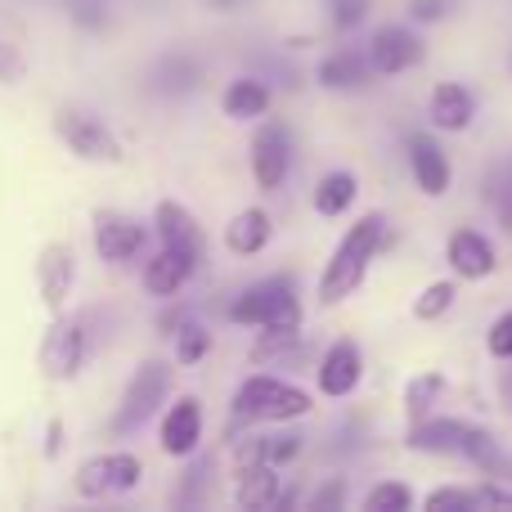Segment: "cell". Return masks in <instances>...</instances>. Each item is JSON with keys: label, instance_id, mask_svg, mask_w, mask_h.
I'll list each match as a JSON object with an SVG mask.
<instances>
[{"label": "cell", "instance_id": "cell-1", "mask_svg": "<svg viewBox=\"0 0 512 512\" xmlns=\"http://www.w3.org/2000/svg\"><path fill=\"white\" fill-rule=\"evenodd\" d=\"M382 234H387V221H382L378 212L360 216V221L346 230V239L337 243V252L328 256L324 274H319V301H324V306H337V301H346L360 288L373 256L382 248Z\"/></svg>", "mask_w": 512, "mask_h": 512}, {"label": "cell", "instance_id": "cell-2", "mask_svg": "<svg viewBox=\"0 0 512 512\" xmlns=\"http://www.w3.org/2000/svg\"><path fill=\"white\" fill-rule=\"evenodd\" d=\"M409 450L423 454H450V459H468L477 463L490 477H508V454L495 445V436L481 432L472 423H459V418H432V423H418L409 432Z\"/></svg>", "mask_w": 512, "mask_h": 512}, {"label": "cell", "instance_id": "cell-3", "mask_svg": "<svg viewBox=\"0 0 512 512\" xmlns=\"http://www.w3.org/2000/svg\"><path fill=\"white\" fill-rule=\"evenodd\" d=\"M315 400L301 387H288L283 378L270 373H252L239 391H234V414L243 423H292V418H306Z\"/></svg>", "mask_w": 512, "mask_h": 512}, {"label": "cell", "instance_id": "cell-4", "mask_svg": "<svg viewBox=\"0 0 512 512\" xmlns=\"http://www.w3.org/2000/svg\"><path fill=\"white\" fill-rule=\"evenodd\" d=\"M167 396H171V364L144 360L140 369L131 373V382H126L122 400H117V414L108 418V436H135L153 414H158V405Z\"/></svg>", "mask_w": 512, "mask_h": 512}, {"label": "cell", "instance_id": "cell-5", "mask_svg": "<svg viewBox=\"0 0 512 512\" xmlns=\"http://www.w3.org/2000/svg\"><path fill=\"white\" fill-rule=\"evenodd\" d=\"M234 324H252V328H301V301L292 292V283L283 279H261L252 288H243L230 306Z\"/></svg>", "mask_w": 512, "mask_h": 512}, {"label": "cell", "instance_id": "cell-6", "mask_svg": "<svg viewBox=\"0 0 512 512\" xmlns=\"http://www.w3.org/2000/svg\"><path fill=\"white\" fill-rule=\"evenodd\" d=\"M54 135L86 162H108V167H117V162L126 158L122 140L104 126V117L86 113V108H77V104H63L59 113H54Z\"/></svg>", "mask_w": 512, "mask_h": 512}, {"label": "cell", "instance_id": "cell-7", "mask_svg": "<svg viewBox=\"0 0 512 512\" xmlns=\"http://www.w3.org/2000/svg\"><path fill=\"white\" fill-rule=\"evenodd\" d=\"M144 477V463L131 450H113V454H95L77 468V495L81 499H104V495H126L135 490Z\"/></svg>", "mask_w": 512, "mask_h": 512}, {"label": "cell", "instance_id": "cell-8", "mask_svg": "<svg viewBox=\"0 0 512 512\" xmlns=\"http://www.w3.org/2000/svg\"><path fill=\"white\" fill-rule=\"evenodd\" d=\"M364 54H369V68L378 72V77H396V72H409L423 63V41H418V32H409V27L387 23L373 32Z\"/></svg>", "mask_w": 512, "mask_h": 512}, {"label": "cell", "instance_id": "cell-9", "mask_svg": "<svg viewBox=\"0 0 512 512\" xmlns=\"http://www.w3.org/2000/svg\"><path fill=\"white\" fill-rule=\"evenodd\" d=\"M288 167H292V140H288V126L283 122H265L261 131L252 135V176L256 185L270 194L288 180Z\"/></svg>", "mask_w": 512, "mask_h": 512}, {"label": "cell", "instance_id": "cell-10", "mask_svg": "<svg viewBox=\"0 0 512 512\" xmlns=\"http://www.w3.org/2000/svg\"><path fill=\"white\" fill-rule=\"evenodd\" d=\"M144 243H149V230H144L140 221H131L126 212H99L95 216V248L104 261H113V265L135 261V256L144 252Z\"/></svg>", "mask_w": 512, "mask_h": 512}, {"label": "cell", "instance_id": "cell-11", "mask_svg": "<svg viewBox=\"0 0 512 512\" xmlns=\"http://www.w3.org/2000/svg\"><path fill=\"white\" fill-rule=\"evenodd\" d=\"M162 450L171 459H189L198 454V441H203V400L198 396H180L176 405L162 414Z\"/></svg>", "mask_w": 512, "mask_h": 512}, {"label": "cell", "instance_id": "cell-12", "mask_svg": "<svg viewBox=\"0 0 512 512\" xmlns=\"http://www.w3.org/2000/svg\"><path fill=\"white\" fill-rule=\"evenodd\" d=\"M315 378H319V391H324L328 400L351 396V391L360 387V378H364L360 346H355V342H333V346L324 351V360H319Z\"/></svg>", "mask_w": 512, "mask_h": 512}, {"label": "cell", "instance_id": "cell-13", "mask_svg": "<svg viewBox=\"0 0 512 512\" xmlns=\"http://www.w3.org/2000/svg\"><path fill=\"white\" fill-rule=\"evenodd\" d=\"M86 360V319H63V324L50 328L45 337V351H41V364L54 373V378H72Z\"/></svg>", "mask_w": 512, "mask_h": 512}, {"label": "cell", "instance_id": "cell-14", "mask_svg": "<svg viewBox=\"0 0 512 512\" xmlns=\"http://www.w3.org/2000/svg\"><path fill=\"white\" fill-rule=\"evenodd\" d=\"M198 261H203L198 252H189V248H171V243H162V252L153 256L149 265H144V288H149L153 297H176V292L189 283V274L198 270Z\"/></svg>", "mask_w": 512, "mask_h": 512}, {"label": "cell", "instance_id": "cell-15", "mask_svg": "<svg viewBox=\"0 0 512 512\" xmlns=\"http://www.w3.org/2000/svg\"><path fill=\"white\" fill-rule=\"evenodd\" d=\"M409 171H414L418 189H423L427 198H441L454 180L450 158H445V149L432 135H409Z\"/></svg>", "mask_w": 512, "mask_h": 512}, {"label": "cell", "instance_id": "cell-16", "mask_svg": "<svg viewBox=\"0 0 512 512\" xmlns=\"http://www.w3.org/2000/svg\"><path fill=\"white\" fill-rule=\"evenodd\" d=\"M450 265L454 274H463V279H486V274H495V243L486 239L481 230H459L450 239Z\"/></svg>", "mask_w": 512, "mask_h": 512}, {"label": "cell", "instance_id": "cell-17", "mask_svg": "<svg viewBox=\"0 0 512 512\" xmlns=\"http://www.w3.org/2000/svg\"><path fill=\"white\" fill-rule=\"evenodd\" d=\"M472 117H477V99L472 90H463L459 81H441L432 90V122L441 131H468Z\"/></svg>", "mask_w": 512, "mask_h": 512}, {"label": "cell", "instance_id": "cell-18", "mask_svg": "<svg viewBox=\"0 0 512 512\" xmlns=\"http://www.w3.org/2000/svg\"><path fill=\"white\" fill-rule=\"evenodd\" d=\"M319 86L324 90H360V86H369L373 81V68H369V54H360V50H337V54H328L324 63H319Z\"/></svg>", "mask_w": 512, "mask_h": 512}, {"label": "cell", "instance_id": "cell-19", "mask_svg": "<svg viewBox=\"0 0 512 512\" xmlns=\"http://www.w3.org/2000/svg\"><path fill=\"white\" fill-rule=\"evenodd\" d=\"M153 230H158V239L171 243V248H189V252L203 256V230H198V221H194L189 207L171 203V198L158 203V212H153Z\"/></svg>", "mask_w": 512, "mask_h": 512}, {"label": "cell", "instance_id": "cell-20", "mask_svg": "<svg viewBox=\"0 0 512 512\" xmlns=\"http://www.w3.org/2000/svg\"><path fill=\"white\" fill-rule=\"evenodd\" d=\"M270 234H274V225H270V216H265V207H243V212L225 225V248L234 256H256L270 243Z\"/></svg>", "mask_w": 512, "mask_h": 512}, {"label": "cell", "instance_id": "cell-21", "mask_svg": "<svg viewBox=\"0 0 512 512\" xmlns=\"http://www.w3.org/2000/svg\"><path fill=\"white\" fill-rule=\"evenodd\" d=\"M239 508H274L279 504V468H270V463H256V468H243L239 472Z\"/></svg>", "mask_w": 512, "mask_h": 512}, {"label": "cell", "instance_id": "cell-22", "mask_svg": "<svg viewBox=\"0 0 512 512\" xmlns=\"http://www.w3.org/2000/svg\"><path fill=\"white\" fill-rule=\"evenodd\" d=\"M225 117H234V122H248V117H261L265 108H270V86L256 77H239L230 81V90H225L221 99Z\"/></svg>", "mask_w": 512, "mask_h": 512}, {"label": "cell", "instance_id": "cell-23", "mask_svg": "<svg viewBox=\"0 0 512 512\" xmlns=\"http://www.w3.org/2000/svg\"><path fill=\"white\" fill-rule=\"evenodd\" d=\"M198 81H203V63L189 59V54H167V59L153 68V86H158L162 95H185Z\"/></svg>", "mask_w": 512, "mask_h": 512}, {"label": "cell", "instance_id": "cell-24", "mask_svg": "<svg viewBox=\"0 0 512 512\" xmlns=\"http://www.w3.org/2000/svg\"><path fill=\"white\" fill-rule=\"evenodd\" d=\"M355 194H360V180H355L351 171H328L315 189V212L319 216H342L346 207L355 203Z\"/></svg>", "mask_w": 512, "mask_h": 512}, {"label": "cell", "instance_id": "cell-25", "mask_svg": "<svg viewBox=\"0 0 512 512\" xmlns=\"http://www.w3.org/2000/svg\"><path fill=\"white\" fill-rule=\"evenodd\" d=\"M72 274H77V265H72V248H50L41 261V292L50 306H59L63 297H68L72 288Z\"/></svg>", "mask_w": 512, "mask_h": 512}, {"label": "cell", "instance_id": "cell-26", "mask_svg": "<svg viewBox=\"0 0 512 512\" xmlns=\"http://www.w3.org/2000/svg\"><path fill=\"white\" fill-rule=\"evenodd\" d=\"M441 396H445V373H418V378L405 382V409L414 418H423Z\"/></svg>", "mask_w": 512, "mask_h": 512}, {"label": "cell", "instance_id": "cell-27", "mask_svg": "<svg viewBox=\"0 0 512 512\" xmlns=\"http://www.w3.org/2000/svg\"><path fill=\"white\" fill-rule=\"evenodd\" d=\"M212 351V333L198 319H180L176 324V364H198Z\"/></svg>", "mask_w": 512, "mask_h": 512}, {"label": "cell", "instance_id": "cell-28", "mask_svg": "<svg viewBox=\"0 0 512 512\" xmlns=\"http://www.w3.org/2000/svg\"><path fill=\"white\" fill-rule=\"evenodd\" d=\"M364 508L369 512H409L414 508V490L405 481H378V486L364 495Z\"/></svg>", "mask_w": 512, "mask_h": 512}, {"label": "cell", "instance_id": "cell-29", "mask_svg": "<svg viewBox=\"0 0 512 512\" xmlns=\"http://www.w3.org/2000/svg\"><path fill=\"white\" fill-rule=\"evenodd\" d=\"M454 297H459V288H454L450 279H436V283H427V288H423V297L414 301V315H418V319H441L445 310L454 306Z\"/></svg>", "mask_w": 512, "mask_h": 512}, {"label": "cell", "instance_id": "cell-30", "mask_svg": "<svg viewBox=\"0 0 512 512\" xmlns=\"http://www.w3.org/2000/svg\"><path fill=\"white\" fill-rule=\"evenodd\" d=\"M486 198H490V207L499 212V221L512 230V158L504 162V167H495L490 171V180H486Z\"/></svg>", "mask_w": 512, "mask_h": 512}, {"label": "cell", "instance_id": "cell-31", "mask_svg": "<svg viewBox=\"0 0 512 512\" xmlns=\"http://www.w3.org/2000/svg\"><path fill=\"white\" fill-rule=\"evenodd\" d=\"M328 5V23L337 27V32H351V27H360L364 18H369L373 0H324Z\"/></svg>", "mask_w": 512, "mask_h": 512}, {"label": "cell", "instance_id": "cell-32", "mask_svg": "<svg viewBox=\"0 0 512 512\" xmlns=\"http://www.w3.org/2000/svg\"><path fill=\"white\" fill-rule=\"evenodd\" d=\"M427 512H445V508H481V495L477 490H454V486H441L423 499Z\"/></svg>", "mask_w": 512, "mask_h": 512}, {"label": "cell", "instance_id": "cell-33", "mask_svg": "<svg viewBox=\"0 0 512 512\" xmlns=\"http://www.w3.org/2000/svg\"><path fill=\"white\" fill-rule=\"evenodd\" d=\"M346 499H351L346 481H342V477H328L324 486H319L315 495L306 499V508H310V512H333V508H346Z\"/></svg>", "mask_w": 512, "mask_h": 512}, {"label": "cell", "instance_id": "cell-34", "mask_svg": "<svg viewBox=\"0 0 512 512\" xmlns=\"http://www.w3.org/2000/svg\"><path fill=\"white\" fill-rule=\"evenodd\" d=\"M486 346H490V355H495V360H512V310H508V315H499L495 324H490Z\"/></svg>", "mask_w": 512, "mask_h": 512}, {"label": "cell", "instance_id": "cell-35", "mask_svg": "<svg viewBox=\"0 0 512 512\" xmlns=\"http://www.w3.org/2000/svg\"><path fill=\"white\" fill-rule=\"evenodd\" d=\"M212 477V459H203L198 468L185 472V490H180V504H203V481Z\"/></svg>", "mask_w": 512, "mask_h": 512}, {"label": "cell", "instance_id": "cell-36", "mask_svg": "<svg viewBox=\"0 0 512 512\" xmlns=\"http://www.w3.org/2000/svg\"><path fill=\"white\" fill-rule=\"evenodd\" d=\"M23 72H27L23 54H18L14 45L0 41V81H5V86H18V81H23Z\"/></svg>", "mask_w": 512, "mask_h": 512}, {"label": "cell", "instance_id": "cell-37", "mask_svg": "<svg viewBox=\"0 0 512 512\" xmlns=\"http://www.w3.org/2000/svg\"><path fill=\"white\" fill-rule=\"evenodd\" d=\"M454 0H409V18L414 23H441L445 14H450Z\"/></svg>", "mask_w": 512, "mask_h": 512}, {"label": "cell", "instance_id": "cell-38", "mask_svg": "<svg viewBox=\"0 0 512 512\" xmlns=\"http://www.w3.org/2000/svg\"><path fill=\"white\" fill-rule=\"evenodd\" d=\"M477 495H481V504H499V508H512V490H504V486H481Z\"/></svg>", "mask_w": 512, "mask_h": 512}, {"label": "cell", "instance_id": "cell-39", "mask_svg": "<svg viewBox=\"0 0 512 512\" xmlns=\"http://www.w3.org/2000/svg\"><path fill=\"white\" fill-rule=\"evenodd\" d=\"M508 68H512V59H508Z\"/></svg>", "mask_w": 512, "mask_h": 512}]
</instances>
